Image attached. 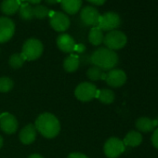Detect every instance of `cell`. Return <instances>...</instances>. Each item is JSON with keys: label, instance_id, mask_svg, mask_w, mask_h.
I'll return each instance as SVG.
<instances>
[{"label": "cell", "instance_id": "obj_1", "mask_svg": "<svg viewBox=\"0 0 158 158\" xmlns=\"http://www.w3.org/2000/svg\"><path fill=\"white\" fill-rule=\"evenodd\" d=\"M35 127L42 136L48 139L55 138L60 130L58 118L50 113L41 114L35 120Z\"/></svg>", "mask_w": 158, "mask_h": 158}, {"label": "cell", "instance_id": "obj_2", "mask_svg": "<svg viewBox=\"0 0 158 158\" xmlns=\"http://www.w3.org/2000/svg\"><path fill=\"white\" fill-rule=\"evenodd\" d=\"M90 61L102 71H110L117 65L118 55L107 48H100L91 54Z\"/></svg>", "mask_w": 158, "mask_h": 158}, {"label": "cell", "instance_id": "obj_3", "mask_svg": "<svg viewBox=\"0 0 158 158\" xmlns=\"http://www.w3.org/2000/svg\"><path fill=\"white\" fill-rule=\"evenodd\" d=\"M43 53V44L36 38H29L23 46L22 54L26 60H35Z\"/></svg>", "mask_w": 158, "mask_h": 158}, {"label": "cell", "instance_id": "obj_4", "mask_svg": "<svg viewBox=\"0 0 158 158\" xmlns=\"http://www.w3.org/2000/svg\"><path fill=\"white\" fill-rule=\"evenodd\" d=\"M127 42V35L123 32L118 30L108 32V34L105 35L103 39V43L106 46V48L114 51L124 48Z\"/></svg>", "mask_w": 158, "mask_h": 158}, {"label": "cell", "instance_id": "obj_5", "mask_svg": "<svg viewBox=\"0 0 158 158\" xmlns=\"http://www.w3.org/2000/svg\"><path fill=\"white\" fill-rule=\"evenodd\" d=\"M97 88L95 85L89 82H83L79 84L75 90H74V95L77 100L81 102H89L96 98L97 95Z\"/></svg>", "mask_w": 158, "mask_h": 158}, {"label": "cell", "instance_id": "obj_6", "mask_svg": "<svg viewBox=\"0 0 158 158\" xmlns=\"http://www.w3.org/2000/svg\"><path fill=\"white\" fill-rule=\"evenodd\" d=\"M121 24V19L118 14L114 12H106L101 15L98 27L103 32H111L117 29Z\"/></svg>", "mask_w": 158, "mask_h": 158}, {"label": "cell", "instance_id": "obj_7", "mask_svg": "<svg viewBox=\"0 0 158 158\" xmlns=\"http://www.w3.org/2000/svg\"><path fill=\"white\" fill-rule=\"evenodd\" d=\"M126 150V146L118 138H110L104 144L103 151L108 158H117Z\"/></svg>", "mask_w": 158, "mask_h": 158}, {"label": "cell", "instance_id": "obj_8", "mask_svg": "<svg viewBox=\"0 0 158 158\" xmlns=\"http://www.w3.org/2000/svg\"><path fill=\"white\" fill-rule=\"evenodd\" d=\"M50 25L57 32H64L70 27V19L69 17L60 11H55L50 13Z\"/></svg>", "mask_w": 158, "mask_h": 158}, {"label": "cell", "instance_id": "obj_9", "mask_svg": "<svg viewBox=\"0 0 158 158\" xmlns=\"http://www.w3.org/2000/svg\"><path fill=\"white\" fill-rule=\"evenodd\" d=\"M100 17L101 14L99 13L98 10L91 6L83 8L80 12V19L82 23L87 26H98Z\"/></svg>", "mask_w": 158, "mask_h": 158}, {"label": "cell", "instance_id": "obj_10", "mask_svg": "<svg viewBox=\"0 0 158 158\" xmlns=\"http://www.w3.org/2000/svg\"><path fill=\"white\" fill-rule=\"evenodd\" d=\"M15 33V24L7 17H0V43H6L11 39Z\"/></svg>", "mask_w": 158, "mask_h": 158}, {"label": "cell", "instance_id": "obj_11", "mask_svg": "<svg viewBox=\"0 0 158 158\" xmlns=\"http://www.w3.org/2000/svg\"><path fill=\"white\" fill-rule=\"evenodd\" d=\"M105 81L112 88H120L127 81V74L120 69H113L106 73Z\"/></svg>", "mask_w": 158, "mask_h": 158}, {"label": "cell", "instance_id": "obj_12", "mask_svg": "<svg viewBox=\"0 0 158 158\" xmlns=\"http://www.w3.org/2000/svg\"><path fill=\"white\" fill-rule=\"evenodd\" d=\"M0 128L6 134H13L18 128V121L14 115L10 113L0 114Z\"/></svg>", "mask_w": 158, "mask_h": 158}, {"label": "cell", "instance_id": "obj_13", "mask_svg": "<svg viewBox=\"0 0 158 158\" xmlns=\"http://www.w3.org/2000/svg\"><path fill=\"white\" fill-rule=\"evenodd\" d=\"M58 48L65 53H72L75 49V42L73 38L68 34H61L57 38Z\"/></svg>", "mask_w": 158, "mask_h": 158}, {"label": "cell", "instance_id": "obj_14", "mask_svg": "<svg viewBox=\"0 0 158 158\" xmlns=\"http://www.w3.org/2000/svg\"><path fill=\"white\" fill-rule=\"evenodd\" d=\"M36 128L35 127V125L29 124L26 127H24L19 135L20 140L23 143V144H31L35 141V138H36Z\"/></svg>", "mask_w": 158, "mask_h": 158}, {"label": "cell", "instance_id": "obj_15", "mask_svg": "<svg viewBox=\"0 0 158 158\" xmlns=\"http://www.w3.org/2000/svg\"><path fill=\"white\" fill-rule=\"evenodd\" d=\"M62 10L67 14H75L82 7V0H60Z\"/></svg>", "mask_w": 158, "mask_h": 158}, {"label": "cell", "instance_id": "obj_16", "mask_svg": "<svg viewBox=\"0 0 158 158\" xmlns=\"http://www.w3.org/2000/svg\"><path fill=\"white\" fill-rule=\"evenodd\" d=\"M158 127L156 120L150 119L148 117H140L136 121V127L141 132H150Z\"/></svg>", "mask_w": 158, "mask_h": 158}, {"label": "cell", "instance_id": "obj_17", "mask_svg": "<svg viewBox=\"0 0 158 158\" xmlns=\"http://www.w3.org/2000/svg\"><path fill=\"white\" fill-rule=\"evenodd\" d=\"M21 2L19 0H4L1 4V11L8 16L13 15L19 11Z\"/></svg>", "mask_w": 158, "mask_h": 158}, {"label": "cell", "instance_id": "obj_18", "mask_svg": "<svg viewBox=\"0 0 158 158\" xmlns=\"http://www.w3.org/2000/svg\"><path fill=\"white\" fill-rule=\"evenodd\" d=\"M125 146H129V147H137L142 142V136L139 132L138 131H129L124 140H123Z\"/></svg>", "mask_w": 158, "mask_h": 158}, {"label": "cell", "instance_id": "obj_19", "mask_svg": "<svg viewBox=\"0 0 158 158\" xmlns=\"http://www.w3.org/2000/svg\"><path fill=\"white\" fill-rule=\"evenodd\" d=\"M80 65V59L77 55L71 54L63 61V68L67 73L75 72Z\"/></svg>", "mask_w": 158, "mask_h": 158}, {"label": "cell", "instance_id": "obj_20", "mask_svg": "<svg viewBox=\"0 0 158 158\" xmlns=\"http://www.w3.org/2000/svg\"><path fill=\"white\" fill-rule=\"evenodd\" d=\"M104 35L103 32L98 27H92L89 34V40L93 46H100L102 43H103Z\"/></svg>", "mask_w": 158, "mask_h": 158}, {"label": "cell", "instance_id": "obj_21", "mask_svg": "<svg viewBox=\"0 0 158 158\" xmlns=\"http://www.w3.org/2000/svg\"><path fill=\"white\" fill-rule=\"evenodd\" d=\"M96 98L99 99V101L104 104H111L114 101V93L113 92V90L108 89H104L101 90L98 89Z\"/></svg>", "mask_w": 158, "mask_h": 158}, {"label": "cell", "instance_id": "obj_22", "mask_svg": "<svg viewBox=\"0 0 158 158\" xmlns=\"http://www.w3.org/2000/svg\"><path fill=\"white\" fill-rule=\"evenodd\" d=\"M87 75L91 81H98V80H101V79H104L105 80L106 73H103V71L101 68L97 66H92L88 70Z\"/></svg>", "mask_w": 158, "mask_h": 158}, {"label": "cell", "instance_id": "obj_23", "mask_svg": "<svg viewBox=\"0 0 158 158\" xmlns=\"http://www.w3.org/2000/svg\"><path fill=\"white\" fill-rule=\"evenodd\" d=\"M20 17L24 21H31L34 18V10L33 7L29 4H23L19 10Z\"/></svg>", "mask_w": 158, "mask_h": 158}, {"label": "cell", "instance_id": "obj_24", "mask_svg": "<svg viewBox=\"0 0 158 158\" xmlns=\"http://www.w3.org/2000/svg\"><path fill=\"white\" fill-rule=\"evenodd\" d=\"M25 60H26L24 59V57L23 56L22 53H15L10 56V58L9 60V63L13 69H19L23 65Z\"/></svg>", "mask_w": 158, "mask_h": 158}, {"label": "cell", "instance_id": "obj_25", "mask_svg": "<svg viewBox=\"0 0 158 158\" xmlns=\"http://www.w3.org/2000/svg\"><path fill=\"white\" fill-rule=\"evenodd\" d=\"M33 10H34V17L40 20L48 17L50 14V10H48V8L43 5H36L35 7L33 8Z\"/></svg>", "mask_w": 158, "mask_h": 158}, {"label": "cell", "instance_id": "obj_26", "mask_svg": "<svg viewBox=\"0 0 158 158\" xmlns=\"http://www.w3.org/2000/svg\"><path fill=\"white\" fill-rule=\"evenodd\" d=\"M14 83L10 77H0V92H10L13 89Z\"/></svg>", "mask_w": 158, "mask_h": 158}, {"label": "cell", "instance_id": "obj_27", "mask_svg": "<svg viewBox=\"0 0 158 158\" xmlns=\"http://www.w3.org/2000/svg\"><path fill=\"white\" fill-rule=\"evenodd\" d=\"M152 143L156 149H158V127L153 131V134L152 136Z\"/></svg>", "mask_w": 158, "mask_h": 158}, {"label": "cell", "instance_id": "obj_28", "mask_svg": "<svg viewBox=\"0 0 158 158\" xmlns=\"http://www.w3.org/2000/svg\"><path fill=\"white\" fill-rule=\"evenodd\" d=\"M67 158H89V157L80 152H73V153L69 154Z\"/></svg>", "mask_w": 158, "mask_h": 158}, {"label": "cell", "instance_id": "obj_29", "mask_svg": "<svg viewBox=\"0 0 158 158\" xmlns=\"http://www.w3.org/2000/svg\"><path fill=\"white\" fill-rule=\"evenodd\" d=\"M88 1L94 5H102L106 0H88Z\"/></svg>", "mask_w": 158, "mask_h": 158}, {"label": "cell", "instance_id": "obj_30", "mask_svg": "<svg viewBox=\"0 0 158 158\" xmlns=\"http://www.w3.org/2000/svg\"><path fill=\"white\" fill-rule=\"evenodd\" d=\"M26 1L31 5H35L36 6V5H39L41 3L42 0H26Z\"/></svg>", "mask_w": 158, "mask_h": 158}, {"label": "cell", "instance_id": "obj_31", "mask_svg": "<svg viewBox=\"0 0 158 158\" xmlns=\"http://www.w3.org/2000/svg\"><path fill=\"white\" fill-rule=\"evenodd\" d=\"M45 1L49 4V5H54V4H57V3H60V0H45Z\"/></svg>", "mask_w": 158, "mask_h": 158}, {"label": "cell", "instance_id": "obj_32", "mask_svg": "<svg viewBox=\"0 0 158 158\" xmlns=\"http://www.w3.org/2000/svg\"><path fill=\"white\" fill-rule=\"evenodd\" d=\"M28 158H43L40 154H37V153H34V154H31Z\"/></svg>", "mask_w": 158, "mask_h": 158}, {"label": "cell", "instance_id": "obj_33", "mask_svg": "<svg viewBox=\"0 0 158 158\" xmlns=\"http://www.w3.org/2000/svg\"><path fill=\"white\" fill-rule=\"evenodd\" d=\"M3 146V138L0 136V148Z\"/></svg>", "mask_w": 158, "mask_h": 158}, {"label": "cell", "instance_id": "obj_34", "mask_svg": "<svg viewBox=\"0 0 158 158\" xmlns=\"http://www.w3.org/2000/svg\"><path fill=\"white\" fill-rule=\"evenodd\" d=\"M20 2H24V1H26V0H19Z\"/></svg>", "mask_w": 158, "mask_h": 158}, {"label": "cell", "instance_id": "obj_35", "mask_svg": "<svg viewBox=\"0 0 158 158\" xmlns=\"http://www.w3.org/2000/svg\"><path fill=\"white\" fill-rule=\"evenodd\" d=\"M155 120H156V123H157V125H158V117H157V118H156Z\"/></svg>", "mask_w": 158, "mask_h": 158}, {"label": "cell", "instance_id": "obj_36", "mask_svg": "<svg viewBox=\"0 0 158 158\" xmlns=\"http://www.w3.org/2000/svg\"><path fill=\"white\" fill-rule=\"evenodd\" d=\"M0 52H1V49H0Z\"/></svg>", "mask_w": 158, "mask_h": 158}]
</instances>
